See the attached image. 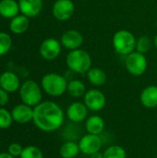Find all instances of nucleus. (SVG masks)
<instances>
[{
    "mask_svg": "<svg viewBox=\"0 0 157 158\" xmlns=\"http://www.w3.org/2000/svg\"><path fill=\"white\" fill-rule=\"evenodd\" d=\"M65 120V114L59 105L53 101L41 102L33 107V123L42 131L53 132L59 130Z\"/></svg>",
    "mask_w": 157,
    "mask_h": 158,
    "instance_id": "nucleus-1",
    "label": "nucleus"
},
{
    "mask_svg": "<svg viewBox=\"0 0 157 158\" xmlns=\"http://www.w3.org/2000/svg\"><path fill=\"white\" fill-rule=\"evenodd\" d=\"M66 63L72 72L84 74L92 68V57L87 51L79 48L69 51L66 58Z\"/></svg>",
    "mask_w": 157,
    "mask_h": 158,
    "instance_id": "nucleus-2",
    "label": "nucleus"
},
{
    "mask_svg": "<svg viewBox=\"0 0 157 158\" xmlns=\"http://www.w3.org/2000/svg\"><path fill=\"white\" fill-rule=\"evenodd\" d=\"M42 88L45 94L53 97L63 95L68 89V80L58 73H47L42 78Z\"/></svg>",
    "mask_w": 157,
    "mask_h": 158,
    "instance_id": "nucleus-3",
    "label": "nucleus"
},
{
    "mask_svg": "<svg viewBox=\"0 0 157 158\" xmlns=\"http://www.w3.org/2000/svg\"><path fill=\"white\" fill-rule=\"evenodd\" d=\"M136 38L132 32L127 30H119L113 36L115 51L122 56H128L136 49Z\"/></svg>",
    "mask_w": 157,
    "mask_h": 158,
    "instance_id": "nucleus-4",
    "label": "nucleus"
},
{
    "mask_svg": "<svg viewBox=\"0 0 157 158\" xmlns=\"http://www.w3.org/2000/svg\"><path fill=\"white\" fill-rule=\"evenodd\" d=\"M19 96L23 104L31 107L39 105L43 99L41 87L32 80H28L20 85Z\"/></svg>",
    "mask_w": 157,
    "mask_h": 158,
    "instance_id": "nucleus-5",
    "label": "nucleus"
},
{
    "mask_svg": "<svg viewBox=\"0 0 157 158\" xmlns=\"http://www.w3.org/2000/svg\"><path fill=\"white\" fill-rule=\"evenodd\" d=\"M127 70L133 76H142L147 69L148 62L145 56L139 52H132L127 56L125 60Z\"/></svg>",
    "mask_w": 157,
    "mask_h": 158,
    "instance_id": "nucleus-6",
    "label": "nucleus"
},
{
    "mask_svg": "<svg viewBox=\"0 0 157 158\" xmlns=\"http://www.w3.org/2000/svg\"><path fill=\"white\" fill-rule=\"evenodd\" d=\"M103 143V139L100 135L87 133L80 139L78 143L81 153L86 156H92L93 154L101 151Z\"/></svg>",
    "mask_w": 157,
    "mask_h": 158,
    "instance_id": "nucleus-7",
    "label": "nucleus"
},
{
    "mask_svg": "<svg viewBox=\"0 0 157 158\" xmlns=\"http://www.w3.org/2000/svg\"><path fill=\"white\" fill-rule=\"evenodd\" d=\"M83 103L89 110L93 112H98L105 108L106 104V98L105 94L98 89H91L86 92L83 96Z\"/></svg>",
    "mask_w": 157,
    "mask_h": 158,
    "instance_id": "nucleus-8",
    "label": "nucleus"
},
{
    "mask_svg": "<svg viewBox=\"0 0 157 158\" xmlns=\"http://www.w3.org/2000/svg\"><path fill=\"white\" fill-rule=\"evenodd\" d=\"M54 17L60 21L69 19L75 12V5L71 0H56L53 6Z\"/></svg>",
    "mask_w": 157,
    "mask_h": 158,
    "instance_id": "nucleus-9",
    "label": "nucleus"
},
{
    "mask_svg": "<svg viewBox=\"0 0 157 158\" xmlns=\"http://www.w3.org/2000/svg\"><path fill=\"white\" fill-rule=\"evenodd\" d=\"M61 43L55 38L45 39L40 45V55L45 60L51 61L56 59L61 52Z\"/></svg>",
    "mask_w": 157,
    "mask_h": 158,
    "instance_id": "nucleus-10",
    "label": "nucleus"
},
{
    "mask_svg": "<svg viewBox=\"0 0 157 158\" xmlns=\"http://www.w3.org/2000/svg\"><path fill=\"white\" fill-rule=\"evenodd\" d=\"M89 109L82 102H73L67 108V118L72 123H81L87 119Z\"/></svg>",
    "mask_w": 157,
    "mask_h": 158,
    "instance_id": "nucleus-11",
    "label": "nucleus"
},
{
    "mask_svg": "<svg viewBox=\"0 0 157 158\" xmlns=\"http://www.w3.org/2000/svg\"><path fill=\"white\" fill-rule=\"evenodd\" d=\"M84 38L82 34L77 30H68L61 36V44L66 49L72 51L79 49L83 44Z\"/></svg>",
    "mask_w": 157,
    "mask_h": 158,
    "instance_id": "nucleus-12",
    "label": "nucleus"
},
{
    "mask_svg": "<svg viewBox=\"0 0 157 158\" xmlns=\"http://www.w3.org/2000/svg\"><path fill=\"white\" fill-rule=\"evenodd\" d=\"M11 115L14 121L19 124H26L33 119V107L25 104H20L12 109Z\"/></svg>",
    "mask_w": 157,
    "mask_h": 158,
    "instance_id": "nucleus-13",
    "label": "nucleus"
},
{
    "mask_svg": "<svg viewBox=\"0 0 157 158\" xmlns=\"http://www.w3.org/2000/svg\"><path fill=\"white\" fill-rule=\"evenodd\" d=\"M19 10L28 18L38 16L43 9V0H19Z\"/></svg>",
    "mask_w": 157,
    "mask_h": 158,
    "instance_id": "nucleus-14",
    "label": "nucleus"
},
{
    "mask_svg": "<svg viewBox=\"0 0 157 158\" xmlns=\"http://www.w3.org/2000/svg\"><path fill=\"white\" fill-rule=\"evenodd\" d=\"M0 87L7 93H15L20 88L19 78L11 71H6L0 76Z\"/></svg>",
    "mask_w": 157,
    "mask_h": 158,
    "instance_id": "nucleus-15",
    "label": "nucleus"
},
{
    "mask_svg": "<svg viewBox=\"0 0 157 158\" xmlns=\"http://www.w3.org/2000/svg\"><path fill=\"white\" fill-rule=\"evenodd\" d=\"M142 105L149 109L157 107V86L149 85L145 87L140 95Z\"/></svg>",
    "mask_w": 157,
    "mask_h": 158,
    "instance_id": "nucleus-16",
    "label": "nucleus"
},
{
    "mask_svg": "<svg viewBox=\"0 0 157 158\" xmlns=\"http://www.w3.org/2000/svg\"><path fill=\"white\" fill-rule=\"evenodd\" d=\"M105 120L98 115H93L87 118L85 121V130L87 133L101 135L105 131Z\"/></svg>",
    "mask_w": 157,
    "mask_h": 158,
    "instance_id": "nucleus-17",
    "label": "nucleus"
},
{
    "mask_svg": "<svg viewBox=\"0 0 157 158\" xmlns=\"http://www.w3.org/2000/svg\"><path fill=\"white\" fill-rule=\"evenodd\" d=\"M19 2L15 0H1L0 1V15L6 19H13L19 12Z\"/></svg>",
    "mask_w": 157,
    "mask_h": 158,
    "instance_id": "nucleus-18",
    "label": "nucleus"
},
{
    "mask_svg": "<svg viewBox=\"0 0 157 158\" xmlns=\"http://www.w3.org/2000/svg\"><path fill=\"white\" fill-rule=\"evenodd\" d=\"M29 18L25 15H18L11 19L9 23L10 31L15 34H22L29 28Z\"/></svg>",
    "mask_w": 157,
    "mask_h": 158,
    "instance_id": "nucleus-19",
    "label": "nucleus"
},
{
    "mask_svg": "<svg viewBox=\"0 0 157 158\" xmlns=\"http://www.w3.org/2000/svg\"><path fill=\"white\" fill-rule=\"evenodd\" d=\"M80 153L79 143L71 140L65 142L59 148V155L62 158H75Z\"/></svg>",
    "mask_w": 157,
    "mask_h": 158,
    "instance_id": "nucleus-20",
    "label": "nucleus"
},
{
    "mask_svg": "<svg viewBox=\"0 0 157 158\" xmlns=\"http://www.w3.org/2000/svg\"><path fill=\"white\" fill-rule=\"evenodd\" d=\"M86 74L88 81L93 86L100 87L106 82V74L99 68H91Z\"/></svg>",
    "mask_w": 157,
    "mask_h": 158,
    "instance_id": "nucleus-21",
    "label": "nucleus"
},
{
    "mask_svg": "<svg viewBox=\"0 0 157 158\" xmlns=\"http://www.w3.org/2000/svg\"><path fill=\"white\" fill-rule=\"evenodd\" d=\"M67 92L73 98H81L84 96L87 91L85 84L81 80L74 79L68 81Z\"/></svg>",
    "mask_w": 157,
    "mask_h": 158,
    "instance_id": "nucleus-22",
    "label": "nucleus"
},
{
    "mask_svg": "<svg viewBox=\"0 0 157 158\" xmlns=\"http://www.w3.org/2000/svg\"><path fill=\"white\" fill-rule=\"evenodd\" d=\"M104 158H127V152L122 146L112 144L105 150Z\"/></svg>",
    "mask_w": 157,
    "mask_h": 158,
    "instance_id": "nucleus-23",
    "label": "nucleus"
},
{
    "mask_svg": "<svg viewBox=\"0 0 157 158\" xmlns=\"http://www.w3.org/2000/svg\"><path fill=\"white\" fill-rule=\"evenodd\" d=\"M12 46V39L6 32L0 31V56L6 55Z\"/></svg>",
    "mask_w": 157,
    "mask_h": 158,
    "instance_id": "nucleus-24",
    "label": "nucleus"
},
{
    "mask_svg": "<svg viewBox=\"0 0 157 158\" xmlns=\"http://www.w3.org/2000/svg\"><path fill=\"white\" fill-rule=\"evenodd\" d=\"M20 158H43V154L40 148L34 145H29L23 148V151L20 155Z\"/></svg>",
    "mask_w": 157,
    "mask_h": 158,
    "instance_id": "nucleus-25",
    "label": "nucleus"
},
{
    "mask_svg": "<svg viewBox=\"0 0 157 158\" xmlns=\"http://www.w3.org/2000/svg\"><path fill=\"white\" fill-rule=\"evenodd\" d=\"M151 46H152V41L146 35L141 36L136 42V50H137V52L142 53L143 55L146 54L150 50Z\"/></svg>",
    "mask_w": 157,
    "mask_h": 158,
    "instance_id": "nucleus-26",
    "label": "nucleus"
},
{
    "mask_svg": "<svg viewBox=\"0 0 157 158\" xmlns=\"http://www.w3.org/2000/svg\"><path fill=\"white\" fill-rule=\"evenodd\" d=\"M12 121L13 118L11 113L6 109L0 107V129L5 130L9 128L12 124Z\"/></svg>",
    "mask_w": 157,
    "mask_h": 158,
    "instance_id": "nucleus-27",
    "label": "nucleus"
},
{
    "mask_svg": "<svg viewBox=\"0 0 157 158\" xmlns=\"http://www.w3.org/2000/svg\"><path fill=\"white\" fill-rule=\"evenodd\" d=\"M22 151H23V148L18 143H10L9 146H8V148H7V153H9L14 157L20 156Z\"/></svg>",
    "mask_w": 157,
    "mask_h": 158,
    "instance_id": "nucleus-28",
    "label": "nucleus"
},
{
    "mask_svg": "<svg viewBox=\"0 0 157 158\" xmlns=\"http://www.w3.org/2000/svg\"><path fill=\"white\" fill-rule=\"evenodd\" d=\"M8 100H9L8 93L0 87V106H6L8 103Z\"/></svg>",
    "mask_w": 157,
    "mask_h": 158,
    "instance_id": "nucleus-29",
    "label": "nucleus"
},
{
    "mask_svg": "<svg viewBox=\"0 0 157 158\" xmlns=\"http://www.w3.org/2000/svg\"><path fill=\"white\" fill-rule=\"evenodd\" d=\"M90 158H104V153H101L100 151L96 152L93 154L92 156H90Z\"/></svg>",
    "mask_w": 157,
    "mask_h": 158,
    "instance_id": "nucleus-30",
    "label": "nucleus"
},
{
    "mask_svg": "<svg viewBox=\"0 0 157 158\" xmlns=\"http://www.w3.org/2000/svg\"><path fill=\"white\" fill-rule=\"evenodd\" d=\"M0 158H16L9 153H0Z\"/></svg>",
    "mask_w": 157,
    "mask_h": 158,
    "instance_id": "nucleus-31",
    "label": "nucleus"
},
{
    "mask_svg": "<svg viewBox=\"0 0 157 158\" xmlns=\"http://www.w3.org/2000/svg\"><path fill=\"white\" fill-rule=\"evenodd\" d=\"M154 44L155 45V47L157 48V34L155 36V39H154Z\"/></svg>",
    "mask_w": 157,
    "mask_h": 158,
    "instance_id": "nucleus-32",
    "label": "nucleus"
},
{
    "mask_svg": "<svg viewBox=\"0 0 157 158\" xmlns=\"http://www.w3.org/2000/svg\"><path fill=\"white\" fill-rule=\"evenodd\" d=\"M156 158H157V154H156Z\"/></svg>",
    "mask_w": 157,
    "mask_h": 158,
    "instance_id": "nucleus-33",
    "label": "nucleus"
},
{
    "mask_svg": "<svg viewBox=\"0 0 157 158\" xmlns=\"http://www.w3.org/2000/svg\"><path fill=\"white\" fill-rule=\"evenodd\" d=\"M156 25H157V22H156Z\"/></svg>",
    "mask_w": 157,
    "mask_h": 158,
    "instance_id": "nucleus-34",
    "label": "nucleus"
},
{
    "mask_svg": "<svg viewBox=\"0 0 157 158\" xmlns=\"http://www.w3.org/2000/svg\"><path fill=\"white\" fill-rule=\"evenodd\" d=\"M0 76H1V75H0Z\"/></svg>",
    "mask_w": 157,
    "mask_h": 158,
    "instance_id": "nucleus-35",
    "label": "nucleus"
}]
</instances>
